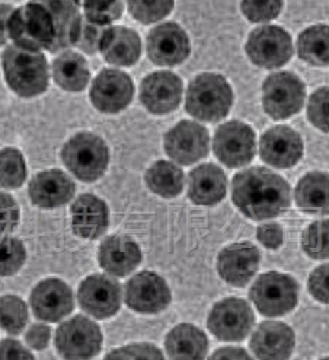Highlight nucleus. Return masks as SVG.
<instances>
[{"instance_id":"nucleus-1","label":"nucleus","mask_w":329,"mask_h":360,"mask_svg":"<svg viewBox=\"0 0 329 360\" xmlns=\"http://www.w3.org/2000/svg\"><path fill=\"white\" fill-rule=\"evenodd\" d=\"M235 206L252 221H266L283 214L290 206V187L284 178L266 168H250L232 181Z\"/></svg>"},{"instance_id":"nucleus-2","label":"nucleus","mask_w":329,"mask_h":360,"mask_svg":"<svg viewBox=\"0 0 329 360\" xmlns=\"http://www.w3.org/2000/svg\"><path fill=\"white\" fill-rule=\"evenodd\" d=\"M2 68L8 86L20 98L38 96L49 88L50 75L44 53L12 44L2 54Z\"/></svg>"},{"instance_id":"nucleus-3","label":"nucleus","mask_w":329,"mask_h":360,"mask_svg":"<svg viewBox=\"0 0 329 360\" xmlns=\"http://www.w3.org/2000/svg\"><path fill=\"white\" fill-rule=\"evenodd\" d=\"M233 92L226 77L202 73L193 79L185 99V111L201 122L216 123L229 114Z\"/></svg>"},{"instance_id":"nucleus-4","label":"nucleus","mask_w":329,"mask_h":360,"mask_svg":"<svg viewBox=\"0 0 329 360\" xmlns=\"http://www.w3.org/2000/svg\"><path fill=\"white\" fill-rule=\"evenodd\" d=\"M8 37L20 49L50 51L56 38L50 12L35 0L13 9L8 21Z\"/></svg>"},{"instance_id":"nucleus-5","label":"nucleus","mask_w":329,"mask_h":360,"mask_svg":"<svg viewBox=\"0 0 329 360\" xmlns=\"http://www.w3.org/2000/svg\"><path fill=\"white\" fill-rule=\"evenodd\" d=\"M66 168L84 183H93L105 174L110 164V150L105 140L93 133H77L61 150Z\"/></svg>"},{"instance_id":"nucleus-6","label":"nucleus","mask_w":329,"mask_h":360,"mask_svg":"<svg viewBox=\"0 0 329 360\" xmlns=\"http://www.w3.org/2000/svg\"><path fill=\"white\" fill-rule=\"evenodd\" d=\"M257 309L265 316H281L295 309L299 301L296 280L277 271L261 274L250 290Z\"/></svg>"},{"instance_id":"nucleus-7","label":"nucleus","mask_w":329,"mask_h":360,"mask_svg":"<svg viewBox=\"0 0 329 360\" xmlns=\"http://www.w3.org/2000/svg\"><path fill=\"white\" fill-rule=\"evenodd\" d=\"M306 86L290 72L273 73L262 85L264 111L274 120H285L297 114L304 104Z\"/></svg>"},{"instance_id":"nucleus-8","label":"nucleus","mask_w":329,"mask_h":360,"mask_svg":"<svg viewBox=\"0 0 329 360\" xmlns=\"http://www.w3.org/2000/svg\"><path fill=\"white\" fill-rule=\"evenodd\" d=\"M102 347V333L92 319L76 315L60 324L56 331V349L65 359H91Z\"/></svg>"},{"instance_id":"nucleus-9","label":"nucleus","mask_w":329,"mask_h":360,"mask_svg":"<svg viewBox=\"0 0 329 360\" xmlns=\"http://www.w3.org/2000/svg\"><path fill=\"white\" fill-rule=\"evenodd\" d=\"M251 62L264 69H278L293 56L292 37L285 30L265 25L254 30L246 43Z\"/></svg>"},{"instance_id":"nucleus-10","label":"nucleus","mask_w":329,"mask_h":360,"mask_svg":"<svg viewBox=\"0 0 329 360\" xmlns=\"http://www.w3.org/2000/svg\"><path fill=\"white\" fill-rule=\"evenodd\" d=\"M255 133L242 122L221 124L214 134L213 150L219 161L229 168L248 165L255 156Z\"/></svg>"},{"instance_id":"nucleus-11","label":"nucleus","mask_w":329,"mask_h":360,"mask_svg":"<svg viewBox=\"0 0 329 360\" xmlns=\"http://www.w3.org/2000/svg\"><path fill=\"white\" fill-rule=\"evenodd\" d=\"M254 323V312L248 302L229 297L213 307L207 326L213 335L223 342H242L251 333Z\"/></svg>"},{"instance_id":"nucleus-12","label":"nucleus","mask_w":329,"mask_h":360,"mask_svg":"<svg viewBox=\"0 0 329 360\" xmlns=\"http://www.w3.org/2000/svg\"><path fill=\"white\" fill-rule=\"evenodd\" d=\"M210 148V136L204 126L183 120L164 134V150L179 165H193L205 158Z\"/></svg>"},{"instance_id":"nucleus-13","label":"nucleus","mask_w":329,"mask_h":360,"mask_svg":"<svg viewBox=\"0 0 329 360\" xmlns=\"http://www.w3.org/2000/svg\"><path fill=\"white\" fill-rule=\"evenodd\" d=\"M121 286L115 278L105 274H92L80 283L77 299L80 308L96 319L115 315L122 301Z\"/></svg>"},{"instance_id":"nucleus-14","label":"nucleus","mask_w":329,"mask_h":360,"mask_svg":"<svg viewBox=\"0 0 329 360\" xmlns=\"http://www.w3.org/2000/svg\"><path fill=\"white\" fill-rule=\"evenodd\" d=\"M134 94L131 77L117 69L102 70L91 86V103L93 107L105 114H117L126 110Z\"/></svg>"},{"instance_id":"nucleus-15","label":"nucleus","mask_w":329,"mask_h":360,"mask_svg":"<svg viewBox=\"0 0 329 360\" xmlns=\"http://www.w3.org/2000/svg\"><path fill=\"white\" fill-rule=\"evenodd\" d=\"M126 304L138 314H159L171 304V290L153 271H141L126 283Z\"/></svg>"},{"instance_id":"nucleus-16","label":"nucleus","mask_w":329,"mask_h":360,"mask_svg":"<svg viewBox=\"0 0 329 360\" xmlns=\"http://www.w3.org/2000/svg\"><path fill=\"white\" fill-rule=\"evenodd\" d=\"M34 315L46 323H58L75 309L72 289L60 278H46L31 292Z\"/></svg>"},{"instance_id":"nucleus-17","label":"nucleus","mask_w":329,"mask_h":360,"mask_svg":"<svg viewBox=\"0 0 329 360\" xmlns=\"http://www.w3.org/2000/svg\"><path fill=\"white\" fill-rule=\"evenodd\" d=\"M190 39L175 22L155 27L148 35V56L157 66H176L188 58Z\"/></svg>"},{"instance_id":"nucleus-18","label":"nucleus","mask_w":329,"mask_h":360,"mask_svg":"<svg viewBox=\"0 0 329 360\" xmlns=\"http://www.w3.org/2000/svg\"><path fill=\"white\" fill-rule=\"evenodd\" d=\"M182 81L172 72H155L148 75L140 85V101L155 114H169L178 108L182 99Z\"/></svg>"},{"instance_id":"nucleus-19","label":"nucleus","mask_w":329,"mask_h":360,"mask_svg":"<svg viewBox=\"0 0 329 360\" xmlns=\"http://www.w3.org/2000/svg\"><path fill=\"white\" fill-rule=\"evenodd\" d=\"M259 153L262 161L274 168H292L303 156L302 137L287 126L273 127L262 134Z\"/></svg>"},{"instance_id":"nucleus-20","label":"nucleus","mask_w":329,"mask_h":360,"mask_svg":"<svg viewBox=\"0 0 329 360\" xmlns=\"http://www.w3.org/2000/svg\"><path fill=\"white\" fill-rule=\"evenodd\" d=\"M259 267V251L251 243L226 247L217 258V271L226 283L243 288L254 278Z\"/></svg>"},{"instance_id":"nucleus-21","label":"nucleus","mask_w":329,"mask_h":360,"mask_svg":"<svg viewBox=\"0 0 329 360\" xmlns=\"http://www.w3.org/2000/svg\"><path fill=\"white\" fill-rule=\"evenodd\" d=\"M73 179L60 169L37 174L30 183L28 194L32 205L41 209H56L67 205L75 197Z\"/></svg>"},{"instance_id":"nucleus-22","label":"nucleus","mask_w":329,"mask_h":360,"mask_svg":"<svg viewBox=\"0 0 329 360\" xmlns=\"http://www.w3.org/2000/svg\"><path fill=\"white\" fill-rule=\"evenodd\" d=\"M72 231L84 239L101 238L108 229L110 212L104 200L93 194L79 195L70 209Z\"/></svg>"},{"instance_id":"nucleus-23","label":"nucleus","mask_w":329,"mask_h":360,"mask_svg":"<svg viewBox=\"0 0 329 360\" xmlns=\"http://www.w3.org/2000/svg\"><path fill=\"white\" fill-rule=\"evenodd\" d=\"M50 12L56 38L50 53L56 54L76 46L82 28V13L79 0H35Z\"/></svg>"},{"instance_id":"nucleus-24","label":"nucleus","mask_w":329,"mask_h":360,"mask_svg":"<svg viewBox=\"0 0 329 360\" xmlns=\"http://www.w3.org/2000/svg\"><path fill=\"white\" fill-rule=\"evenodd\" d=\"M99 266L114 277H126L141 263V251L126 235H112L102 241L98 251Z\"/></svg>"},{"instance_id":"nucleus-25","label":"nucleus","mask_w":329,"mask_h":360,"mask_svg":"<svg viewBox=\"0 0 329 360\" xmlns=\"http://www.w3.org/2000/svg\"><path fill=\"white\" fill-rule=\"evenodd\" d=\"M295 331L284 323L265 321L251 338V350L258 359H289L295 349Z\"/></svg>"},{"instance_id":"nucleus-26","label":"nucleus","mask_w":329,"mask_h":360,"mask_svg":"<svg viewBox=\"0 0 329 360\" xmlns=\"http://www.w3.org/2000/svg\"><path fill=\"white\" fill-rule=\"evenodd\" d=\"M99 51L110 65L133 66L141 54L140 37L134 30L126 27L105 28L99 43Z\"/></svg>"},{"instance_id":"nucleus-27","label":"nucleus","mask_w":329,"mask_h":360,"mask_svg":"<svg viewBox=\"0 0 329 360\" xmlns=\"http://www.w3.org/2000/svg\"><path fill=\"white\" fill-rule=\"evenodd\" d=\"M226 190L228 179L224 172L213 164L200 165L188 175V195L195 205L214 206L224 198Z\"/></svg>"},{"instance_id":"nucleus-28","label":"nucleus","mask_w":329,"mask_h":360,"mask_svg":"<svg viewBox=\"0 0 329 360\" xmlns=\"http://www.w3.org/2000/svg\"><path fill=\"white\" fill-rule=\"evenodd\" d=\"M164 349L171 359H204L207 356L209 340L207 335L193 324H179L167 335Z\"/></svg>"},{"instance_id":"nucleus-29","label":"nucleus","mask_w":329,"mask_h":360,"mask_svg":"<svg viewBox=\"0 0 329 360\" xmlns=\"http://www.w3.org/2000/svg\"><path fill=\"white\" fill-rule=\"evenodd\" d=\"M296 205L306 213L329 214V174L309 172L297 183L295 191Z\"/></svg>"},{"instance_id":"nucleus-30","label":"nucleus","mask_w":329,"mask_h":360,"mask_svg":"<svg viewBox=\"0 0 329 360\" xmlns=\"http://www.w3.org/2000/svg\"><path fill=\"white\" fill-rule=\"evenodd\" d=\"M51 73L57 86L67 92L84 91L91 79L86 60L75 51H65L54 58Z\"/></svg>"},{"instance_id":"nucleus-31","label":"nucleus","mask_w":329,"mask_h":360,"mask_svg":"<svg viewBox=\"0 0 329 360\" xmlns=\"http://www.w3.org/2000/svg\"><path fill=\"white\" fill-rule=\"evenodd\" d=\"M145 181L155 194L164 198H174L183 190L185 175L175 164L157 161L146 171Z\"/></svg>"},{"instance_id":"nucleus-32","label":"nucleus","mask_w":329,"mask_h":360,"mask_svg":"<svg viewBox=\"0 0 329 360\" xmlns=\"http://www.w3.org/2000/svg\"><path fill=\"white\" fill-rule=\"evenodd\" d=\"M299 57L312 66H329V27L315 25L304 30L297 39Z\"/></svg>"},{"instance_id":"nucleus-33","label":"nucleus","mask_w":329,"mask_h":360,"mask_svg":"<svg viewBox=\"0 0 329 360\" xmlns=\"http://www.w3.org/2000/svg\"><path fill=\"white\" fill-rule=\"evenodd\" d=\"M27 164L20 150L15 148L0 149V188L15 190L24 186Z\"/></svg>"},{"instance_id":"nucleus-34","label":"nucleus","mask_w":329,"mask_h":360,"mask_svg":"<svg viewBox=\"0 0 329 360\" xmlns=\"http://www.w3.org/2000/svg\"><path fill=\"white\" fill-rule=\"evenodd\" d=\"M28 307L22 299L6 295L0 297V328L11 335L24 333L28 324Z\"/></svg>"},{"instance_id":"nucleus-35","label":"nucleus","mask_w":329,"mask_h":360,"mask_svg":"<svg viewBox=\"0 0 329 360\" xmlns=\"http://www.w3.org/2000/svg\"><path fill=\"white\" fill-rule=\"evenodd\" d=\"M85 19L99 27H107L121 18L124 5L122 0H80Z\"/></svg>"},{"instance_id":"nucleus-36","label":"nucleus","mask_w":329,"mask_h":360,"mask_svg":"<svg viewBox=\"0 0 329 360\" xmlns=\"http://www.w3.org/2000/svg\"><path fill=\"white\" fill-rule=\"evenodd\" d=\"M27 259L22 241L13 236H0V277L16 274Z\"/></svg>"},{"instance_id":"nucleus-37","label":"nucleus","mask_w":329,"mask_h":360,"mask_svg":"<svg viewBox=\"0 0 329 360\" xmlns=\"http://www.w3.org/2000/svg\"><path fill=\"white\" fill-rule=\"evenodd\" d=\"M302 248L314 259L329 258V221H318L302 235Z\"/></svg>"},{"instance_id":"nucleus-38","label":"nucleus","mask_w":329,"mask_h":360,"mask_svg":"<svg viewBox=\"0 0 329 360\" xmlns=\"http://www.w3.org/2000/svg\"><path fill=\"white\" fill-rule=\"evenodd\" d=\"M129 12L136 21L149 25L162 21L174 9V0H127Z\"/></svg>"},{"instance_id":"nucleus-39","label":"nucleus","mask_w":329,"mask_h":360,"mask_svg":"<svg viewBox=\"0 0 329 360\" xmlns=\"http://www.w3.org/2000/svg\"><path fill=\"white\" fill-rule=\"evenodd\" d=\"M283 9V0H242V12L251 22H269Z\"/></svg>"},{"instance_id":"nucleus-40","label":"nucleus","mask_w":329,"mask_h":360,"mask_svg":"<svg viewBox=\"0 0 329 360\" xmlns=\"http://www.w3.org/2000/svg\"><path fill=\"white\" fill-rule=\"evenodd\" d=\"M307 118L312 126L329 133V86L321 88L311 95L307 104Z\"/></svg>"},{"instance_id":"nucleus-41","label":"nucleus","mask_w":329,"mask_h":360,"mask_svg":"<svg viewBox=\"0 0 329 360\" xmlns=\"http://www.w3.org/2000/svg\"><path fill=\"white\" fill-rule=\"evenodd\" d=\"M19 206L15 198L0 191V235H6L13 232L19 225Z\"/></svg>"},{"instance_id":"nucleus-42","label":"nucleus","mask_w":329,"mask_h":360,"mask_svg":"<svg viewBox=\"0 0 329 360\" xmlns=\"http://www.w3.org/2000/svg\"><path fill=\"white\" fill-rule=\"evenodd\" d=\"M104 31H105V27L95 25L92 22H88L85 19V21H82V28H80V34H79L76 46L91 56L98 53L101 38H102Z\"/></svg>"},{"instance_id":"nucleus-43","label":"nucleus","mask_w":329,"mask_h":360,"mask_svg":"<svg viewBox=\"0 0 329 360\" xmlns=\"http://www.w3.org/2000/svg\"><path fill=\"white\" fill-rule=\"evenodd\" d=\"M307 288L316 301L329 304V263L318 267L311 274Z\"/></svg>"},{"instance_id":"nucleus-44","label":"nucleus","mask_w":329,"mask_h":360,"mask_svg":"<svg viewBox=\"0 0 329 360\" xmlns=\"http://www.w3.org/2000/svg\"><path fill=\"white\" fill-rule=\"evenodd\" d=\"M107 359H163V354L156 346L143 343L112 350Z\"/></svg>"},{"instance_id":"nucleus-45","label":"nucleus","mask_w":329,"mask_h":360,"mask_svg":"<svg viewBox=\"0 0 329 360\" xmlns=\"http://www.w3.org/2000/svg\"><path fill=\"white\" fill-rule=\"evenodd\" d=\"M51 328L46 324H32L25 333V343L32 350H44L49 347Z\"/></svg>"},{"instance_id":"nucleus-46","label":"nucleus","mask_w":329,"mask_h":360,"mask_svg":"<svg viewBox=\"0 0 329 360\" xmlns=\"http://www.w3.org/2000/svg\"><path fill=\"white\" fill-rule=\"evenodd\" d=\"M32 360L34 354L28 352L18 340L5 338L0 342V360Z\"/></svg>"},{"instance_id":"nucleus-47","label":"nucleus","mask_w":329,"mask_h":360,"mask_svg":"<svg viewBox=\"0 0 329 360\" xmlns=\"http://www.w3.org/2000/svg\"><path fill=\"white\" fill-rule=\"evenodd\" d=\"M258 241L270 250H276L283 243V231L277 224L261 225L257 231Z\"/></svg>"},{"instance_id":"nucleus-48","label":"nucleus","mask_w":329,"mask_h":360,"mask_svg":"<svg viewBox=\"0 0 329 360\" xmlns=\"http://www.w3.org/2000/svg\"><path fill=\"white\" fill-rule=\"evenodd\" d=\"M13 12V8L8 4H0V46L6 44L9 39L8 37V21L9 16Z\"/></svg>"},{"instance_id":"nucleus-49","label":"nucleus","mask_w":329,"mask_h":360,"mask_svg":"<svg viewBox=\"0 0 329 360\" xmlns=\"http://www.w3.org/2000/svg\"><path fill=\"white\" fill-rule=\"evenodd\" d=\"M213 359H250V354L245 353L243 349H233V347H224L217 350Z\"/></svg>"},{"instance_id":"nucleus-50","label":"nucleus","mask_w":329,"mask_h":360,"mask_svg":"<svg viewBox=\"0 0 329 360\" xmlns=\"http://www.w3.org/2000/svg\"><path fill=\"white\" fill-rule=\"evenodd\" d=\"M79 2H80V0H79Z\"/></svg>"}]
</instances>
